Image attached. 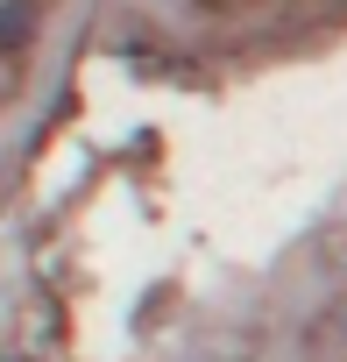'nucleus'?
<instances>
[{
    "label": "nucleus",
    "instance_id": "1",
    "mask_svg": "<svg viewBox=\"0 0 347 362\" xmlns=\"http://www.w3.org/2000/svg\"><path fill=\"white\" fill-rule=\"evenodd\" d=\"M29 43V0H8L0 8V50H22Z\"/></svg>",
    "mask_w": 347,
    "mask_h": 362
}]
</instances>
